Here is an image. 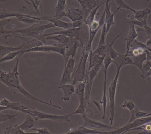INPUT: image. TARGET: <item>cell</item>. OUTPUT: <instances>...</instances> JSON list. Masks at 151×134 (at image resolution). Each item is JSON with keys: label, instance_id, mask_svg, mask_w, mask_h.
<instances>
[{"label": "cell", "instance_id": "6da1fadb", "mask_svg": "<svg viewBox=\"0 0 151 134\" xmlns=\"http://www.w3.org/2000/svg\"><path fill=\"white\" fill-rule=\"evenodd\" d=\"M24 54H21L16 58L15 65L13 70H9V72L1 70L0 71V80L1 82L6 85L13 92L14 95L17 92H19L25 96L26 98L32 100H36L42 104L48 105L50 106L58 108L60 110L63 109L61 107L55 105L52 103H48L44 100L39 99L33 96L27 91L22 85L19 79V72L18 71V66L20 59Z\"/></svg>", "mask_w": 151, "mask_h": 134}, {"label": "cell", "instance_id": "7a4b0ae2", "mask_svg": "<svg viewBox=\"0 0 151 134\" xmlns=\"http://www.w3.org/2000/svg\"><path fill=\"white\" fill-rule=\"evenodd\" d=\"M55 27L52 23L49 22L47 24H42L40 21L32 24L27 28L11 31V33L12 36H16L18 34H20L21 36L23 37H29L39 39L42 41L44 45H45L46 40L45 38L43 37L44 32L48 29Z\"/></svg>", "mask_w": 151, "mask_h": 134}, {"label": "cell", "instance_id": "3957f363", "mask_svg": "<svg viewBox=\"0 0 151 134\" xmlns=\"http://www.w3.org/2000/svg\"><path fill=\"white\" fill-rule=\"evenodd\" d=\"M91 51H92V44H91L89 40L83 47L78 65L72 74L71 83L73 85H75L78 82L85 81L87 71L86 63Z\"/></svg>", "mask_w": 151, "mask_h": 134}, {"label": "cell", "instance_id": "277c9868", "mask_svg": "<svg viewBox=\"0 0 151 134\" xmlns=\"http://www.w3.org/2000/svg\"><path fill=\"white\" fill-rule=\"evenodd\" d=\"M122 67L117 69L116 74L113 81L111 82L108 89L109 98V108H110V116L109 120L110 121V126L113 124L114 122L115 115V96L116 92V87L118 83V78L120 70Z\"/></svg>", "mask_w": 151, "mask_h": 134}, {"label": "cell", "instance_id": "5b68a950", "mask_svg": "<svg viewBox=\"0 0 151 134\" xmlns=\"http://www.w3.org/2000/svg\"><path fill=\"white\" fill-rule=\"evenodd\" d=\"M66 9L64 17L68 18L72 22L77 21H81L84 22L91 12L79 6L78 8L67 7Z\"/></svg>", "mask_w": 151, "mask_h": 134}, {"label": "cell", "instance_id": "8992f818", "mask_svg": "<svg viewBox=\"0 0 151 134\" xmlns=\"http://www.w3.org/2000/svg\"><path fill=\"white\" fill-rule=\"evenodd\" d=\"M66 47L61 44H56L52 45H43L37 47L29 49L26 51V53L40 52L56 53L61 55L63 58H65L66 54Z\"/></svg>", "mask_w": 151, "mask_h": 134}, {"label": "cell", "instance_id": "52a82bcc", "mask_svg": "<svg viewBox=\"0 0 151 134\" xmlns=\"http://www.w3.org/2000/svg\"><path fill=\"white\" fill-rule=\"evenodd\" d=\"M30 113H33L36 116V119L37 121L38 120H50L58 122H67L71 123L70 117L72 116L71 113L65 115H56L50 114L44 112H40L37 110H29Z\"/></svg>", "mask_w": 151, "mask_h": 134}, {"label": "cell", "instance_id": "ba28073f", "mask_svg": "<svg viewBox=\"0 0 151 134\" xmlns=\"http://www.w3.org/2000/svg\"><path fill=\"white\" fill-rule=\"evenodd\" d=\"M0 106H1L0 112H2L3 110H8V109L16 110V111L22 112L24 113L31 115L33 117H35L36 119L35 115L29 111V107L21 105L18 102H11L6 98H3L1 100Z\"/></svg>", "mask_w": 151, "mask_h": 134}, {"label": "cell", "instance_id": "9c48e42d", "mask_svg": "<svg viewBox=\"0 0 151 134\" xmlns=\"http://www.w3.org/2000/svg\"><path fill=\"white\" fill-rule=\"evenodd\" d=\"M151 122V115L139 118L130 124H126L122 128H117L112 131H108L109 134H125L129 132L130 130L138 126H141L145 123Z\"/></svg>", "mask_w": 151, "mask_h": 134}, {"label": "cell", "instance_id": "30bf717a", "mask_svg": "<svg viewBox=\"0 0 151 134\" xmlns=\"http://www.w3.org/2000/svg\"><path fill=\"white\" fill-rule=\"evenodd\" d=\"M32 18L38 21H46L49 22H51L55 25V27L62 28L64 29H71L73 28L72 23L66 22L63 21L61 19H59L55 16H45L42 17H37L36 16H31Z\"/></svg>", "mask_w": 151, "mask_h": 134}, {"label": "cell", "instance_id": "8fae6325", "mask_svg": "<svg viewBox=\"0 0 151 134\" xmlns=\"http://www.w3.org/2000/svg\"><path fill=\"white\" fill-rule=\"evenodd\" d=\"M83 125L85 127H91V128H94L102 129H108L115 130L117 129V128L112 127L110 125H107L105 123H102L101 122L95 120L90 119L86 116L85 113L83 115Z\"/></svg>", "mask_w": 151, "mask_h": 134}, {"label": "cell", "instance_id": "7c38bea8", "mask_svg": "<svg viewBox=\"0 0 151 134\" xmlns=\"http://www.w3.org/2000/svg\"><path fill=\"white\" fill-rule=\"evenodd\" d=\"M15 37L22 40L23 44H22L21 46L23 47L24 49L26 50V51L29 49H31V48L44 45L43 42L40 41V40L36 39L33 38L23 37L22 36H19L18 35H16L15 36Z\"/></svg>", "mask_w": 151, "mask_h": 134}, {"label": "cell", "instance_id": "4fadbf2b", "mask_svg": "<svg viewBox=\"0 0 151 134\" xmlns=\"http://www.w3.org/2000/svg\"><path fill=\"white\" fill-rule=\"evenodd\" d=\"M45 37V38L46 41L53 40L58 42L59 44L65 46L67 49L70 48L76 40L75 39L70 38L67 36L61 34L47 36Z\"/></svg>", "mask_w": 151, "mask_h": 134}, {"label": "cell", "instance_id": "5bb4252c", "mask_svg": "<svg viewBox=\"0 0 151 134\" xmlns=\"http://www.w3.org/2000/svg\"><path fill=\"white\" fill-rule=\"evenodd\" d=\"M30 10L29 15L35 16L40 14V9L42 11L41 0H23Z\"/></svg>", "mask_w": 151, "mask_h": 134}, {"label": "cell", "instance_id": "9a60e30c", "mask_svg": "<svg viewBox=\"0 0 151 134\" xmlns=\"http://www.w3.org/2000/svg\"><path fill=\"white\" fill-rule=\"evenodd\" d=\"M105 10H106V18H105V23L106 26L107 34L111 29V27L114 25L115 22L114 20L115 14L121 9L120 8L118 7L114 12L111 13L110 11V5L109 4L108 6H105Z\"/></svg>", "mask_w": 151, "mask_h": 134}, {"label": "cell", "instance_id": "2e32d148", "mask_svg": "<svg viewBox=\"0 0 151 134\" xmlns=\"http://www.w3.org/2000/svg\"><path fill=\"white\" fill-rule=\"evenodd\" d=\"M58 89L61 90L63 91V97L62 100L66 102H69L70 100L71 96L76 93V88L74 85L69 84L62 85L58 86Z\"/></svg>", "mask_w": 151, "mask_h": 134}, {"label": "cell", "instance_id": "e0dca14e", "mask_svg": "<svg viewBox=\"0 0 151 134\" xmlns=\"http://www.w3.org/2000/svg\"><path fill=\"white\" fill-rule=\"evenodd\" d=\"M151 13V10L149 8H147L142 10L137 11L134 14L135 19L142 23L144 26V29H147L149 27L147 25V19L148 15Z\"/></svg>", "mask_w": 151, "mask_h": 134}, {"label": "cell", "instance_id": "ac0fdd59", "mask_svg": "<svg viewBox=\"0 0 151 134\" xmlns=\"http://www.w3.org/2000/svg\"><path fill=\"white\" fill-rule=\"evenodd\" d=\"M127 23L129 24V25L130 29L129 31L127 37L125 38V39H124V41L126 42V51L125 54H127L129 52L131 44L134 39H136L138 36L137 29L135 28V25L130 21L128 22Z\"/></svg>", "mask_w": 151, "mask_h": 134}, {"label": "cell", "instance_id": "d6986e66", "mask_svg": "<svg viewBox=\"0 0 151 134\" xmlns=\"http://www.w3.org/2000/svg\"><path fill=\"white\" fill-rule=\"evenodd\" d=\"M65 134H107V131H101L97 130L91 129L83 125Z\"/></svg>", "mask_w": 151, "mask_h": 134}, {"label": "cell", "instance_id": "ffe728a7", "mask_svg": "<svg viewBox=\"0 0 151 134\" xmlns=\"http://www.w3.org/2000/svg\"><path fill=\"white\" fill-rule=\"evenodd\" d=\"M86 81L80 82L77 86L76 89V94L79 100V104H85L87 105V103L86 100Z\"/></svg>", "mask_w": 151, "mask_h": 134}, {"label": "cell", "instance_id": "44dd1931", "mask_svg": "<svg viewBox=\"0 0 151 134\" xmlns=\"http://www.w3.org/2000/svg\"><path fill=\"white\" fill-rule=\"evenodd\" d=\"M113 63L115 65L116 69L127 65H133L132 58L130 56H126L125 54H120L116 59L113 60Z\"/></svg>", "mask_w": 151, "mask_h": 134}, {"label": "cell", "instance_id": "7402d4cb", "mask_svg": "<svg viewBox=\"0 0 151 134\" xmlns=\"http://www.w3.org/2000/svg\"><path fill=\"white\" fill-rule=\"evenodd\" d=\"M67 0H58L57 4L55 9V17L61 20L62 18L65 16L66 11L65 9H67L66 5Z\"/></svg>", "mask_w": 151, "mask_h": 134}, {"label": "cell", "instance_id": "603a6c76", "mask_svg": "<svg viewBox=\"0 0 151 134\" xmlns=\"http://www.w3.org/2000/svg\"><path fill=\"white\" fill-rule=\"evenodd\" d=\"M37 121L35 117L30 114H27V117L24 121L18 125L20 128L24 131L30 130L34 127Z\"/></svg>", "mask_w": 151, "mask_h": 134}, {"label": "cell", "instance_id": "cb8c5ba5", "mask_svg": "<svg viewBox=\"0 0 151 134\" xmlns=\"http://www.w3.org/2000/svg\"><path fill=\"white\" fill-rule=\"evenodd\" d=\"M80 46V43L78 40L76 39L74 44L68 49L66 50V54H65V64L68 62V60L70 58H74L77 54L78 49V47Z\"/></svg>", "mask_w": 151, "mask_h": 134}, {"label": "cell", "instance_id": "d4e9b609", "mask_svg": "<svg viewBox=\"0 0 151 134\" xmlns=\"http://www.w3.org/2000/svg\"><path fill=\"white\" fill-rule=\"evenodd\" d=\"M81 7L86 10L91 11L98 6L99 0H77Z\"/></svg>", "mask_w": 151, "mask_h": 134}, {"label": "cell", "instance_id": "484cf974", "mask_svg": "<svg viewBox=\"0 0 151 134\" xmlns=\"http://www.w3.org/2000/svg\"><path fill=\"white\" fill-rule=\"evenodd\" d=\"M22 49H24V47L21 45L17 47H9L1 44L0 58L1 59L10 53L20 51Z\"/></svg>", "mask_w": 151, "mask_h": 134}, {"label": "cell", "instance_id": "4316f807", "mask_svg": "<svg viewBox=\"0 0 151 134\" xmlns=\"http://www.w3.org/2000/svg\"><path fill=\"white\" fill-rule=\"evenodd\" d=\"M0 20L6 19V18L17 17L24 15V14H21L18 12H14L6 10L2 6H1L0 9Z\"/></svg>", "mask_w": 151, "mask_h": 134}, {"label": "cell", "instance_id": "83f0119b", "mask_svg": "<svg viewBox=\"0 0 151 134\" xmlns=\"http://www.w3.org/2000/svg\"><path fill=\"white\" fill-rule=\"evenodd\" d=\"M133 62V65L137 67L141 71L143 64L147 60L146 53V52L136 56H131Z\"/></svg>", "mask_w": 151, "mask_h": 134}, {"label": "cell", "instance_id": "f1b7e54d", "mask_svg": "<svg viewBox=\"0 0 151 134\" xmlns=\"http://www.w3.org/2000/svg\"><path fill=\"white\" fill-rule=\"evenodd\" d=\"M106 83L107 80H104V88H103V95L101 100L99 101L100 103L102 105L103 110H102V116L101 119H104L106 118V112L107 104V99L106 96Z\"/></svg>", "mask_w": 151, "mask_h": 134}, {"label": "cell", "instance_id": "f546056e", "mask_svg": "<svg viewBox=\"0 0 151 134\" xmlns=\"http://www.w3.org/2000/svg\"><path fill=\"white\" fill-rule=\"evenodd\" d=\"M33 132H27L20 128L18 125L16 124L14 126H10L6 128L3 132L5 134H34Z\"/></svg>", "mask_w": 151, "mask_h": 134}, {"label": "cell", "instance_id": "4dcf8cb0", "mask_svg": "<svg viewBox=\"0 0 151 134\" xmlns=\"http://www.w3.org/2000/svg\"><path fill=\"white\" fill-rule=\"evenodd\" d=\"M25 53H26V50H24V49L10 53L7 55L4 56L3 58L0 59V62L2 63V62H6L13 60L14 59L16 58L20 54H24Z\"/></svg>", "mask_w": 151, "mask_h": 134}, {"label": "cell", "instance_id": "1f68e13d", "mask_svg": "<svg viewBox=\"0 0 151 134\" xmlns=\"http://www.w3.org/2000/svg\"><path fill=\"white\" fill-rule=\"evenodd\" d=\"M106 0H105L103 2L100 4L98 6L96 7L93 10H91V11L90 12L88 17H87V18H86V21H85L84 22V23L87 26H88V27L89 25H90V24H91L94 20H95V16H96V14H97L99 9L100 7L102 5H103L104 3H106Z\"/></svg>", "mask_w": 151, "mask_h": 134}, {"label": "cell", "instance_id": "d6a6232c", "mask_svg": "<svg viewBox=\"0 0 151 134\" xmlns=\"http://www.w3.org/2000/svg\"><path fill=\"white\" fill-rule=\"evenodd\" d=\"M16 21L21 22L23 23L31 24V25L40 21L38 20L32 18L31 16L29 15V14H24V15L22 16H18L17 17Z\"/></svg>", "mask_w": 151, "mask_h": 134}, {"label": "cell", "instance_id": "836d02e7", "mask_svg": "<svg viewBox=\"0 0 151 134\" xmlns=\"http://www.w3.org/2000/svg\"><path fill=\"white\" fill-rule=\"evenodd\" d=\"M151 69V61L147 60L144 62L143 64V67H142V70H141V77L142 79H145V78L147 77V74L149 72V70Z\"/></svg>", "mask_w": 151, "mask_h": 134}, {"label": "cell", "instance_id": "e575fe53", "mask_svg": "<svg viewBox=\"0 0 151 134\" xmlns=\"http://www.w3.org/2000/svg\"><path fill=\"white\" fill-rule=\"evenodd\" d=\"M109 46V44L98 46V47L94 51H93V52L99 56H104L107 53Z\"/></svg>", "mask_w": 151, "mask_h": 134}, {"label": "cell", "instance_id": "d590c367", "mask_svg": "<svg viewBox=\"0 0 151 134\" xmlns=\"http://www.w3.org/2000/svg\"><path fill=\"white\" fill-rule=\"evenodd\" d=\"M138 48H143L146 50H148L149 48L146 44H144L142 42H139L136 39H134L131 44L129 51Z\"/></svg>", "mask_w": 151, "mask_h": 134}, {"label": "cell", "instance_id": "8d00e7d4", "mask_svg": "<svg viewBox=\"0 0 151 134\" xmlns=\"http://www.w3.org/2000/svg\"><path fill=\"white\" fill-rule=\"evenodd\" d=\"M114 1L116 5L118 6V7L120 8L121 9H127V10L133 12L134 14H135L137 11V10H135L132 8L130 7L129 6H128L126 3L123 0H114Z\"/></svg>", "mask_w": 151, "mask_h": 134}, {"label": "cell", "instance_id": "74e56055", "mask_svg": "<svg viewBox=\"0 0 151 134\" xmlns=\"http://www.w3.org/2000/svg\"><path fill=\"white\" fill-rule=\"evenodd\" d=\"M107 35V34L106 32V24L105 23L102 27L101 34V37L100 38L98 46L106 44V39Z\"/></svg>", "mask_w": 151, "mask_h": 134}, {"label": "cell", "instance_id": "f35d334b", "mask_svg": "<svg viewBox=\"0 0 151 134\" xmlns=\"http://www.w3.org/2000/svg\"><path fill=\"white\" fill-rule=\"evenodd\" d=\"M86 106L87 105L85 104H79L75 112L71 113V114L72 115L75 114H80L83 115V114L85 113V110Z\"/></svg>", "mask_w": 151, "mask_h": 134}, {"label": "cell", "instance_id": "ab89813d", "mask_svg": "<svg viewBox=\"0 0 151 134\" xmlns=\"http://www.w3.org/2000/svg\"><path fill=\"white\" fill-rule=\"evenodd\" d=\"M18 115V114L14 115H11L8 114H3L1 113V114H0V123H2V122L6 121L8 120H11L12 118H14Z\"/></svg>", "mask_w": 151, "mask_h": 134}, {"label": "cell", "instance_id": "60d3db41", "mask_svg": "<svg viewBox=\"0 0 151 134\" xmlns=\"http://www.w3.org/2000/svg\"><path fill=\"white\" fill-rule=\"evenodd\" d=\"M122 107L124 108H127L131 112L132 110H134L136 106L133 101L128 100V101H124V103L122 105Z\"/></svg>", "mask_w": 151, "mask_h": 134}, {"label": "cell", "instance_id": "b9f144b4", "mask_svg": "<svg viewBox=\"0 0 151 134\" xmlns=\"http://www.w3.org/2000/svg\"><path fill=\"white\" fill-rule=\"evenodd\" d=\"M30 130H33L36 131L37 134H52L47 128H32Z\"/></svg>", "mask_w": 151, "mask_h": 134}, {"label": "cell", "instance_id": "7bdbcfd3", "mask_svg": "<svg viewBox=\"0 0 151 134\" xmlns=\"http://www.w3.org/2000/svg\"><path fill=\"white\" fill-rule=\"evenodd\" d=\"M138 108L137 107H135L134 108V110H132V111H131V117L130 118L128 122V123L127 124H130V123H132L134 122V121L136 120L137 119V111Z\"/></svg>", "mask_w": 151, "mask_h": 134}, {"label": "cell", "instance_id": "ee69618b", "mask_svg": "<svg viewBox=\"0 0 151 134\" xmlns=\"http://www.w3.org/2000/svg\"><path fill=\"white\" fill-rule=\"evenodd\" d=\"M72 23L73 24V28H81L85 24L84 22L81 21H76Z\"/></svg>", "mask_w": 151, "mask_h": 134}, {"label": "cell", "instance_id": "f6af8a7d", "mask_svg": "<svg viewBox=\"0 0 151 134\" xmlns=\"http://www.w3.org/2000/svg\"><path fill=\"white\" fill-rule=\"evenodd\" d=\"M130 22L133 24L134 25L139 26V28H144V26H143V24H142V23L139 21H137V20H133L132 19L131 21H130Z\"/></svg>", "mask_w": 151, "mask_h": 134}, {"label": "cell", "instance_id": "bcb514c9", "mask_svg": "<svg viewBox=\"0 0 151 134\" xmlns=\"http://www.w3.org/2000/svg\"><path fill=\"white\" fill-rule=\"evenodd\" d=\"M93 104H94V105H95L96 106V107H98V109H99V110L100 111L101 113H103V112H102V110H101V108L100 107V102H97V101H94V100H93Z\"/></svg>", "mask_w": 151, "mask_h": 134}, {"label": "cell", "instance_id": "7dc6e473", "mask_svg": "<svg viewBox=\"0 0 151 134\" xmlns=\"http://www.w3.org/2000/svg\"><path fill=\"white\" fill-rule=\"evenodd\" d=\"M147 60L151 61V50H147L146 52Z\"/></svg>", "mask_w": 151, "mask_h": 134}, {"label": "cell", "instance_id": "c3c4849f", "mask_svg": "<svg viewBox=\"0 0 151 134\" xmlns=\"http://www.w3.org/2000/svg\"><path fill=\"white\" fill-rule=\"evenodd\" d=\"M110 1H111V0H106V6H108L109 4Z\"/></svg>", "mask_w": 151, "mask_h": 134}, {"label": "cell", "instance_id": "681fc988", "mask_svg": "<svg viewBox=\"0 0 151 134\" xmlns=\"http://www.w3.org/2000/svg\"><path fill=\"white\" fill-rule=\"evenodd\" d=\"M151 76V69H150V70H149V72H148V74H147V77H148Z\"/></svg>", "mask_w": 151, "mask_h": 134}, {"label": "cell", "instance_id": "f907efd6", "mask_svg": "<svg viewBox=\"0 0 151 134\" xmlns=\"http://www.w3.org/2000/svg\"><path fill=\"white\" fill-rule=\"evenodd\" d=\"M151 115V113H148L146 115H145L144 117H146V116H149Z\"/></svg>", "mask_w": 151, "mask_h": 134}, {"label": "cell", "instance_id": "816d5d0a", "mask_svg": "<svg viewBox=\"0 0 151 134\" xmlns=\"http://www.w3.org/2000/svg\"><path fill=\"white\" fill-rule=\"evenodd\" d=\"M148 50H151V48H149V49H148Z\"/></svg>", "mask_w": 151, "mask_h": 134}, {"label": "cell", "instance_id": "f5cc1de1", "mask_svg": "<svg viewBox=\"0 0 151 134\" xmlns=\"http://www.w3.org/2000/svg\"><path fill=\"white\" fill-rule=\"evenodd\" d=\"M41 1H43V0H41Z\"/></svg>", "mask_w": 151, "mask_h": 134}]
</instances>
